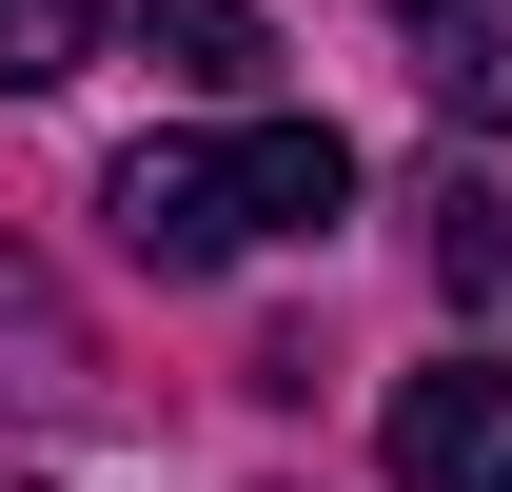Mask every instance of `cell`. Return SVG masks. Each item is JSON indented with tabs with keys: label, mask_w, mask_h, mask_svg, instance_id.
Returning a JSON list of instances; mask_svg holds the SVG:
<instances>
[{
	"label": "cell",
	"mask_w": 512,
	"mask_h": 492,
	"mask_svg": "<svg viewBox=\"0 0 512 492\" xmlns=\"http://www.w3.org/2000/svg\"><path fill=\"white\" fill-rule=\"evenodd\" d=\"M394 40H414V79H434V119L512 138V0H375Z\"/></svg>",
	"instance_id": "3"
},
{
	"label": "cell",
	"mask_w": 512,
	"mask_h": 492,
	"mask_svg": "<svg viewBox=\"0 0 512 492\" xmlns=\"http://www.w3.org/2000/svg\"><path fill=\"white\" fill-rule=\"evenodd\" d=\"M99 60V0H0V99H60Z\"/></svg>",
	"instance_id": "6"
},
{
	"label": "cell",
	"mask_w": 512,
	"mask_h": 492,
	"mask_svg": "<svg viewBox=\"0 0 512 492\" xmlns=\"http://www.w3.org/2000/svg\"><path fill=\"white\" fill-rule=\"evenodd\" d=\"M434 296H453V315H512V217H493L473 178L434 197Z\"/></svg>",
	"instance_id": "5"
},
{
	"label": "cell",
	"mask_w": 512,
	"mask_h": 492,
	"mask_svg": "<svg viewBox=\"0 0 512 492\" xmlns=\"http://www.w3.org/2000/svg\"><path fill=\"white\" fill-rule=\"evenodd\" d=\"M394 492H512V374L493 355H453L394 394Z\"/></svg>",
	"instance_id": "2"
},
{
	"label": "cell",
	"mask_w": 512,
	"mask_h": 492,
	"mask_svg": "<svg viewBox=\"0 0 512 492\" xmlns=\"http://www.w3.org/2000/svg\"><path fill=\"white\" fill-rule=\"evenodd\" d=\"M0 492H40V473H0Z\"/></svg>",
	"instance_id": "7"
},
{
	"label": "cell",
	"mask_w": 512,
	"mask_h": 492,
	"mask_svg": "<svg viewBox=\"0 0 512 492\" xmlns=\"http://www.w3.org/2000/svg\"><path fill=\"white\" fill-rule=\"evenodd\" d=\"M138 40L197 79V99H256L276 79V40H256V0H138Z\"/></svg>",
	"instance_id": "4"
},
{
	"label": "cell",
	"mask_w": 512,
	"mask_h": 492,
	"mask_svg": "<svg viewBox=\"0 0 512 492\" xmlns=\"http://www.w3.org/2000/svg\"><path fill=\"white\" fill-rule=\"evenodd\" d=\"M99 217H119L138 276H217V256H256V237H335V217H355V138H335V119L138 138L119 178H99Z\"/></svg>",
	"instance_id": "1"
}]
</instances>
